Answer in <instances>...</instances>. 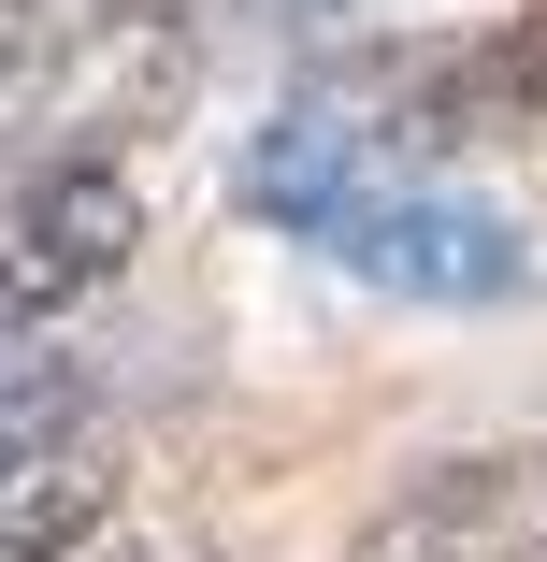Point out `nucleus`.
<instances>
[{"label": "nucleus", "mask_w": 547, "mask_h": 562, "mask_svg": "<svg viewBox=\"0 0 547 562\" xmlns=\"http://www.w3.org/2000/svg\"><path fill=\"white\" fill-rule=\"evenodd\" d=\"M246 216H274L288 246H332L346 274H375L403 303H504L533 274V246H518L504 202H461V188L389 173L375 131L332 116V101H303V116H274L246 145Z\"/></svg>", "instance_id": "f257e3e1"}, {"label": "nucleus", "mask_w": 547, "mask_h": 562, "mask_svg": "<svg viewBox=\"0 0 547 562\" xmlns=\"http://www.w3.org/2000/svg\"><path fill=\"white\" fill-rule=\"evenodd\" d=\"M145 246V202L130 173H101V159H58L44 188L0 202V347H44V331L87 303V289H116V260Z\"/></svg>", "instance_id": "f03ea898"}, {"label": "nucleus", "mask_w": 547, "mask_h": 562, "mask_svg": "<svg viewBox=\"0 0 547 562\" xmlns=\"http://www.w3.org/2000/svg\"><path fill=\"white\" fill-rule=\"evenodd\" d=\"M72 432H87V361L72 347H0V491L72 462Z\"/></svg>", "instance_id": "7ed1b4c3"}, {"label": "nucleus", "mask_w": 547, "mask_h": 562, "mask_svg": "<svg viewBox=\"0 0 547 562\" xmlns=\"http://www.w3.org/2000/svg\"><path fill=\"white\" fill-rule=\"evenodd\" d=\"M101 519H116V462L72 447V462H44L30 491H0V562H87Z\"/></svg>", "instance_id": "20e7f679"}]
</instances>
